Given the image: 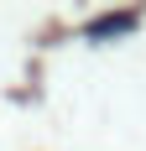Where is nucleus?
Segmentation results:
<instances>
[{
	"mask_svg": "<svg viewBox=\"0 0 146 151\" xmlns=\"http://www.w3.org/2000/svg\"><path fill=\"white\" fill-rule=\"evenodd\" d=\"M141 26V11H131V5H120V11H104V16H94L84 26V37L89 42H115V37H125V31H136Z\"/></svg>",
	"mask_w": 146,
	"mask_h": 151,
	"instance_id": "f257e3e1",
	"label": "nucleus"
}]
</instances>
